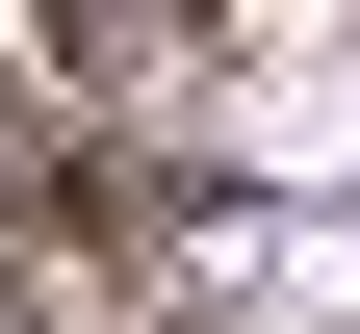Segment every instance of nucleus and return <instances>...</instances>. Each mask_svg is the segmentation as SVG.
Wrapping results in <instances>:
<instances>
[{
  "label": "nucleus",
  "mask_w": 360,
  "mask_h": 334,
  "mask_svg": "<svg viewBox=\"0 0 360 334\" xmlns=\"http://www.w3.org/2000/svg\"><path fill=\"white\" fill-rule=\"evenodd\" d=\"M232 334H360V257H335V231H283V257H257V309Z\"/></svg>",
  "instance_id": "f257e3e1"
}]
</instances>
